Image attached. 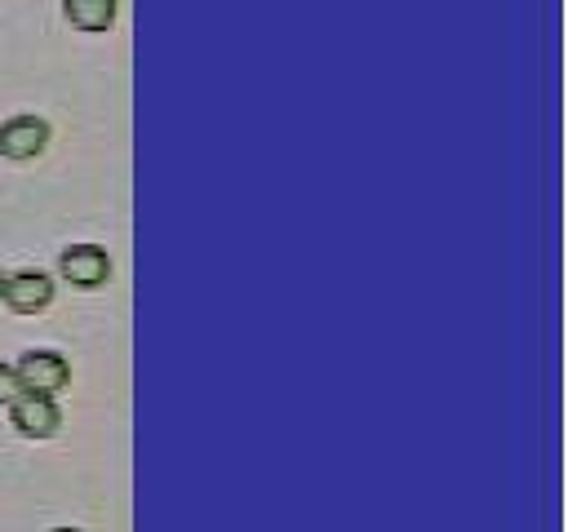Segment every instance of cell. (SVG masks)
Here are the masks:
<instances>
[{"label":"cell","mask_w":568,"mask_h":532,"mask_svg":"<svg viewBox=\"0 0 568 532\" xmlns=\"http://www.w3.org/2000/svg\"><path fill=\"white\" fill-rule=\"evenodd\" d=\"M9 408V426L22 434V439H53L58 434V426H62V408H58V399L53 395H31V390H22L13 403H4Z\"/></svg>","instance_id":"1"},{"label":"cell","mask_w":568,"mask_h":532,"mask_svg":"<svg viewBox=\"0 0 568 532\" xmlns=\"http://www.w3.org/2000/svg\"><path fill=\"white\" fill-rule=\"evenodd\" d=\"M58 275H62L71 288L93 293V288H102V284L111 279V257H106L102 244H71V248L58 253Z\"/></svg>","instance_id":"2"},{"label":"cell","mask_w":568,"mask_h":532,"mask_svg":"<svg viewBox=\"0 0 568 532\" xmlns=\"http://www.w3.org/2000/svg\"><path fill=\"white\" fill-rule=\"evenodd\" d=\"M13 368H18L22 390H31V395H58L71 386V364L58 350H27Z\"/></svg>","instance_id":"3"},{"label":"cell","mask_w":568,"mask_h":532,"mask_svg":"<svg viewBox=\"0 0 568 532\" xmlns=\"http://www.w3.org/2000/svg\"><path fill=\"white\" fill-rule=\"evenodd\" d=\"M49 146V120L40 115H13L0 124V155L4 160H36Z\"/></svg>","instance_id":"4"},{"label":"cell","mask_w":568,"mask_h":532,"mask_svg":"<svg viewBox=\"0 0 568 532\" xmlns=\"http://www.w3.org/2000/svg\"><path fill=\"white\" fill-rule=\"evenodd\" d=\"M58 284L44 275V270H18V275H4V306L18 310V315H40L49 301H53Z\"/></svg>","instance_id":"5"},{"label":"cell","mask_w":568,"mask_h":532,"mask_svg":"<svg viewBox=\"0 0 568 532\" xmlns=\"http://www.w3.org/2000/svg\"><path fill=\"white\" fill-rule=\"evenodd\" d=\"M62 13L75 31H89V35H102L115 27V13H120V0H62Z\"/></svg>","instance_id":"6"},{"label":"cell","mask_w":568,"mask_h":532,"mask_svg":"<svg viewBox=\"0 0 568 532\" xmlns=\"http://www.w3.org/2000/svg\"><path fill=\"white\" fill-rule=\"evenodd\" d=\"M22 395V381H18V368L13 364H0V403H13Z\"/></svg>","instance_id":"7"},{"label":"cell","mask_w":568,"mask_h":532,"mask_svg":"<svg viewBox=\"0 0 568 532\" xmlns=\"http://www.w3.org/2000/svg\"><path fill=\"white\" fill-rule=\"evenodd\" d=\"M0 301H4V270H0Z\"/></svg>","instance_id":"8"},{"label":"cell","mask_w":568,"mask_h":532,"mask_svg":"<svg viewBox=\"0 0 568 532\" xmlns=\"http://www.w3.org/2000/svg\"><path fill=\"white\" fill-rule=\"evenodd\" d=\"M49 532H80V528H49Z\"/></svg>","instance_id":"9"}]
</instances>
